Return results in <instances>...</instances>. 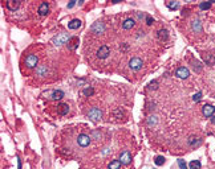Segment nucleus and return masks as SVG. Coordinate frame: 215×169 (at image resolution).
Listing matches in <instances>:
<instances>
[{
	"instance_id": "nucleus-27",
	"label": "nucleus",
	"mask_w": 215,
	"mask_h": 169,
	"mask_svg": "<svg viewBox=\"0 0 215 169\" xmlns=\"http://www.w3.org/2000/svg\"><path fill=\"white\" fill-rule=\"evenodd\" d=\"M210 7H211V1H202L201 4H199L201 10H208Z\"/></svg>"
},
{
	"instance_id": "nucleus-23",
	"label": "nucleus",
	"mask_w": 215,
	"mask_h": 169,
	"mask_svg": "<svg viewBox=\"0 0 215 169\" xmlns=\"http://www.w3.org/2000/svg\"><path fill=\"white\" fill-rule=\"evenodd\" d=\"M167 30L166 29H161V30H158V38L159 40H162V41H163V40H166L167 38Z\"/></svg>"
},
{
	"instance_id": "nucleus-18",
	"label": "nucleus",
	"mask_w": 215,
	"mask_h": 169,
	"mask_svg": "<svg viewBox=\"0 0 215 169\" xmlns=\"http://www.w3.org/2000/svg\"><path fill=\"white\" fill-rule=\"evenodd\" d=\"M77 46H78V37H72L68 41V48L72 49V50H75Z\"/></svg>"
},
{
	"instance_id": "nucleus-24",
	"label": "nucleus",
	"mask_w": 215,
	"mask_h": 169,
	"mask_svg": "<svg viewBox=\"0 0 215 169\" xmlns=\"http://www.w3.org/2000/svg\"><path fill=\"white\" fill-rule=\"evenodd\" d=\"M166 5L169 10H177L178 5H179V3L178 1H166Z\"/></svg>"
},
{
	"instance_id": "nucleus-32",
	"label": "nucleus",
	"mask_w": 215,
	"mask_h": 169,
	"mask_svg": "<svg viewBox=\"0 0 215 169\" xmlns=\"http://www.w3.org/2000/svg\"><path fill=\"white\" fill-rule=\"evenodd\" d=\"M122 115H124V112H122L119 108H117V110L114 111V116H116V118H121Z\"/></svg>"
},
{
	"instance_id": "nucleus-36",
	"label": "nucleus",
	"mask_w": 215,
	"mask_h": 169,
	"mask_svg": "<svg viewBox=\"0 0 215 169\" xmlns=\"http://www.w3.org/2000/svg\"><path fill=\"white\" fill-rule=\"evenodd\" d=\"M17 169H21V160L17 157Z\"/></svg>"
},
{
	"instance_id": "nucleus-2",
	"label": "nucleus",
	"mask_w": 215,
	"mask_h": 169,
	"mask_svg": "<svg viewBox=\"0 0 215 169\" xmlns=\"http://www.w3.org/2000/svg\"><path fill=\"white\" fill-rule=\"evenodd\" d=\"M88 116H89V119H90V120L98 122V120H101V118H102V111H101L100 108H97V107H93V108L89 110Z\"/></svg>"
},
{
	"instance_id": "nucleus-22",
	"label": "nucleus",
	"mask_w": 215,
	"mask_h": 169,
	"mask_svg": "<svg viewBox=\"0 0 215 169\" xmlns=\"http://www.w3.org/2000/svg\"><path fill=\"white\" fill-rule=\"evenodd\" d=\"M189 144L190 145H199L201 144V139H198V137H195V136H190L189 137Z\"/></svg>"
},
{
	"instance_id": "nucleus-10",
	"label": "nucleus",
	"mask_w": 215,
	"mask_h": 169,
	"mask_svg": "<svg viewBox=\"0 0 215 169\" xmlns=\"http://www.w3.org/2000/svg\"><path fill=\"white\" fill-rule=\"evenodd\" d=\"M92 32L96 33V35H101V33L105 32V25L102 23H94L92 25Z\"/></svg>"
},
{
	"instance_id": "nucleus-7",
	"label": "nucleus",
	"mask_w": 215,
	"mask_h": 169,
	"mask_svg": "<svg viewBox=\"0 0 215 169\" xmlns=\"http://www.w3.org/2000/svg\"><path fill=\"white\" fill-rule=\"evenodd\" d=\"M175 75L178 77V78H181V79H186V78H189L190 72H189V69H187V67L182 66V67H178V69H177Z\"/></svg>"
},
{
	"instance_id": "nucleus-3",
	"label": "nucleus",
	"mask_w": 215,
	"mask_h": 169,
	"mask_svg": "<svg viewBox=\"0 0 215 169\" xmlns=\"http://www.w3.org/2000/svg\"><path fill=\"white\" fill-rule=\"evenodd\" d=\"M39 57L36 54H29L28 57L25 58V66L28 69H32V67H37L39 65Z\"/></svg>"
},
{
	"instance_id": "nucleus-12",
	"label": "nucleus",
	"mask_w": 215,
	"mask_h": 169,
	"mask_svg": "<svg viewBox=\"0 0 215 169\" xmlns=\"http://www.w3.org/2000/svg\"><path fill=\"white\" fill-rule=\"evenodd\" d=\"M36 74H37L39 77H45L48 74V67L47 65H39L37 67H36Z\"/></svg>"
},
{
	"instance_id": "nucleus-17",
	"label": "nucleus",
	"mask_w": 215,
	"mask_h": 169,
	"mask_svg": "<svg viewBox=\"0 0 215 169\" xmlns=\"http://www.w3.org/2000/svg\"><path fill=\"white\" fill-rule=\"evenodd\" d=\"M134 25H136V21H134L133 19H126L124 21V24H122V28L124 29H131Z\"/></svg>"
},
{
	"instance_id": "nucleus-34",
	"label": "nucleus",
	"mask_w": 215,
	"mask_h": 169,
	"mask_svg": "<svg viewBox=\"0 0 215 169\" xmlns=\"http://www.w3.org/2000/svg\"><path fill=\"white\" fill-rule=\"evenodd\" d=\"M157 85H158V82H157V81H153V82H150L149 87H150V89H154V90H155V89H157Z\"/></svg>"
},
{
	"instance_id": "nucleus-33",
	"label": "nucleus",
	"mask_w": 215,
	"mask_h": 169,
	"mask_svg": "<svg viewBox=\"0 0 215 169\" xmlns=\"http://www.w3.org/2000/svg\"><path fill=\"white\" fill-rule=\"evenodd\" d=\"M153 23H154V19H153L152 16H146V24L147 25H152Z\"/></svg>"
},
{
	"instance_id": "nucleus-16",
	"label": "nucleus",
	"mask_w": 215,
	"mask_h": 169,
	"mask_svg": "<svg viewBox=\"0 0 215 169\" xmlns=\"http://www.w3.org/2000/svg\"><path fill=\"white\" fill-rule=\"evenodd\" d=\"M57 111H59L60 115H65V114H68V111H69V106L65 103H61L57 106Z\"/></svg>"
},
{
	"instance_id": "nucleus-31",
	"label": "nucleus",
	"mask_w": 215,
	"mask_h": 169,
	"mask_svg": "<svg viewBox=\"0 0 215 169\" xmlns=\"http://www.w3.org/2000/svg\"><path fill=\"white\" fill-rule=\"evenodd\" d=\"M201 99H202V93H196L194 97H193V100H194V102H199Z\"/></svg>"
},
{
	"instance_id": "nucleus-30",
	"label": "nucleus",
	"mask_w": 215,
	"mask_h": 169,
	"mask_svg": "<svg viewBox=\"0 0 215 169\" xmlns=\"http://www.w3.org/2000/svg\"><path fill=\"white\" fill-rule=\"evenodd\" d=\"M193 66H194V70H196V72H201L202 70V66H201V63H199L198 61H195V62L193 63Z\"/></svg>"
},
{
	"instance_id": "nucleus-35",
	"label": "nucleus",
	"mask_w": 215,
	"mask_h": 169,
	"mask_svg": "<svg viewBox=\"0 0 215 169\" xmlns=\"http://www.w3.org/2000/svg\"><path fill=\"white\" fill-rule=\"evenodd\" d=\"M75 4H76V0H72V1L68 4V8H73L75 7Z\"/></svg>"
},
{
	"instance_id": "nucleus-9",
	"label": "nucleus",
	"mask_w": 215,
	"mask_h": 169,
	"mask_svg": "<svg viewBox=\"0 0 215 169\" xmlns=\"http://www.w3.org/2000/svg\"><path fill=\"white\" fill-rule=\"evenodd\" d=\"M119 161H121V164H124V165L130 164V161H131V155H130V152H128V151H124V152L121 153V156H119Z\"/></svg>"
},
{
	"instance_id": "nucleus-37",
	"label": "nucleus",
	"mask_w": 215,
	"mask_h": 169,
	"mask_svg": "<svg viewBox=\"0 0 215 169\" xmlns=\"http://www.w3.org/2000/svg\"><path fill=\"white\" fill-rule=\"evenodd\" d=\"M211 123H213V124H215V116H214V115L211 116Z\"/></svg>"
},
{
	"instance_id": "nucleus-20",
	"label": "nucleus",
	"mask_w": 215,
	"mask_h": 169,
	"mask_svg": "<svg viewBox=\"0 0 215 169\" xmlns=\"http://www.w3.org/2000/svg\"><path fill=\"white\" fill-rule=\"evenodd\" d=\"M121 161L119 160H113V161H110V164L107 165V169H119L121 168Z\"/></svg>"
},
{
	"instance_id": "nucleus-1",
	"label": "nucleus",
	"mask_w": 215,
	"mask_h": 169,
	"mask_svg": "<svg viewBox=\"0 0 215 169\" xmlns=\"http://www.w3.org/2000/svg\"><path fill=\"white\" fill-rule=\"evenodd\" d=\"M70 38H72V37H70L68 33H59L57 36H54V37L52 38V44L56 45V46H59V45L66 44Z\"/></svg>"
},
{
	"instance_id": "nucleus-19",
	"label": "nucleus",
	"mask_w": 215,
	"mask_h": 169,
	"mask_svg": "<svg viewBox=\"0 0 215 169\" xmlns=\"http://www.w3.org/2000/svg\"><path fill=\"white\" fill-rule=\"evenodd\" d=\"M64 97V93L61 90H54V91H52V99L53 100H60L61 98Z\"/></svg>"
},
{
	"instance_id": "nucleus-11",
	"label": "nucleus",
	"mask_w": 215,
	"mask_h": 169,
	"mask_svg": "<svg viewBox=\"0 0 215 169\" xmlns=\"http://www.w3.org/2000/svg\"><path fill=\"white\" fill-rule=\"evenodd\" d=\"M81 25H82V23H81V20H78V19H73V20H70L68 23V28L72 29V30L78 29Z\"/></svg>"
},
{
	"instance_id": "nucleus-21",
	"label": "nucleus",
	"mask_w": 215,
	"mask_h": 169,
	"mask_svg": "<svg viewBox=\"0 0 215 169\" xmlns=\"http://www.w3.org/2000/svg\"><path fill=\"white\" fill-rule=\"evenodd\" d=\"M19 7V1H13V0H8L7 1V8L10 11H15Z\"/></svg>"
},
{
	"instance_id": "nucleus-26",
	"label": "nucleus",
	"mask_w": 215,
	"mask_h": 169,
	"mask_svg": "<svg viewBox=\"0 0 215 169\" xmlns=\"http://www.w3.org/2000/svg\"><path fill=\"white\" fill-rule=\"evenodd\" d=\"M190 169H201V162L198 160H194V161L190 162Z\"/></svg>"
},
{
	"instance_id": "nucleus-4",
	"label": "nucleus",
	"mask_w": 215,
	"mask_h": 169,
	"mask_svg": "<svg viewBox=\"0 0 215 169\" xmlns=\"http://www.w3.org/2000/svg\"><path fill=\"white\" fill-rule=\"evenodd\" d=\"M143 65V62H142V60L141 58H138V57H134V58H131L130 61H129V67H130L131 70H140L141 67H142Z\"/></svg>"
},
{
	"instance_id": "nucleus-28",
	"label": "nucleus",
	"mask_w": 215,
	"mask_h": 169,
	"mask_svg": "<svg viewBox=\"0 0 215 169\" xmlns=\"http://www.w3.org/2000/svg\"><path fill=\"white\" fill-rule=\"evenodd\" d=\"M178 165H179L181 169H187V165H186L185 160H182V159H178Z\"/></svg>"
},
{
	"instance_id": "nucleus-29",
	"label": "nucleus",
	"mask_w": 215,
	"mask_h": 169,
	"mask_svg": "<svg viewBox=\"0 0 215 169\" xmlns=\"http://www.w3.org/2000/svg\"><path fill=\"white\" fill-rule=\"evenodd\" d=\"M93 93H94V90H93L92 87H87V89L84 90V94L87 95V97H90V95H93Z\"/></svg>"
},
{
	"instance_id": "nucleus-15",
	"label": "nucleus",
	"mask_w": 215,
	"mask_h": 169,
	"mask_svg": "<svg viewBox=\"0 0 215 169\" xmlns=\"http://www.w3.org/2000/svg\"><path fill=\"white\" fill-rule=\"evenodd\" d=\"M203 60H205L206 65H210V66L215 65V57L213 54H203Z\"/></svg>"
},
{
	"instance_id": "nucleus-14",
	"label": "nucleus",
	"mask_w": 215,
	"mask_h": 169,
	"mask_svg": "<svg viewBox=\"0 0 215 169\" xmlns=\"http://www.w3.org/2000/svg\"><path fill=\"white\" fill-rule=\"evenodd\" d=\"M191 27H193V30H194L195 33H202V24H201V21H199L198 19H195L194 21H193Z\"/></svg>"
},
{
	"instance_id": "nucleus-8",
	"label": "nucleus",
	"mask_w": 215,
	"mask_h": 169,
	"mask_svg": "<svg viewBox=\"0 0 215 169\" xmlns=\"http://www.w3.org/2000/svg\"><path fill=\"white\" fill-rule=\"evenodd\" d=\"M202 112H203V115L206 118H211L215 112V107L211 106V104H205L203 108H202Z\"/></svg>"
},
{
	"instance_id": "nucleus-6",
	"label": "nucleus",
	"mask_w": 215,
	"mask_h": 169,
	"mask_svg": "<svg viewBox=\"0 0 215 169\" xmlns=\"http://www.w3.org/2000/svg\"><path fill=\"white\" fill-rule=\"evenodd\" d=\"M110 54V49L109 46H106V45H102V46L98 48L97 50V57L101 58V60H104V58H106L107 56Z\"/></svg>"
},
{
	"instance_id": "nucleus-5",
	"label": "nucleus",
	"mask_w": 215,
	"mask_h": 169,
	"mask_svg": "<svg viewBox=\"0 0 215 169\" xmlns=\"http://www.w3.org/2000/svg\"><path fill=\"white\" fill-rule=\"evenodd\" d=\"M77 144L80 147H82V148H85V147H88L90 144V137L85 134H80L77 136Z\"/></svg>"
},
{
	"instance_id": "nucleus-13",
	"label": "nucleus",
	"mask_w": 215,
	"mask_h": 169,
	"mask_svg": "<svg viewBox=\"0 0 215 169\" xmlns=\"http://www.w3.org/2000/svg\"><path fill=\"white\" fill-rule=\"evenodd\" d=\"M48 12H49L48 3H41V4H40V7H39V15H40V16H45Z\"/></svg>"
},
{
	"instance_id": "nucleus-25",
	"label": "nucleus",
	"mask_w": 215,
	"mask_h": 169,
	"mask_svg": "<svg viewBox=\"0 0 215 169\" xmlns=\"http://www.w3.org/2000/svg\"><path fill=\"white\" fill-rule=\"evenodd\" d=\"M154 162H155V165L161 167V165L165 164V157H163V156H157L155 160H154Z\"/></svg>"
}]
</instances>
